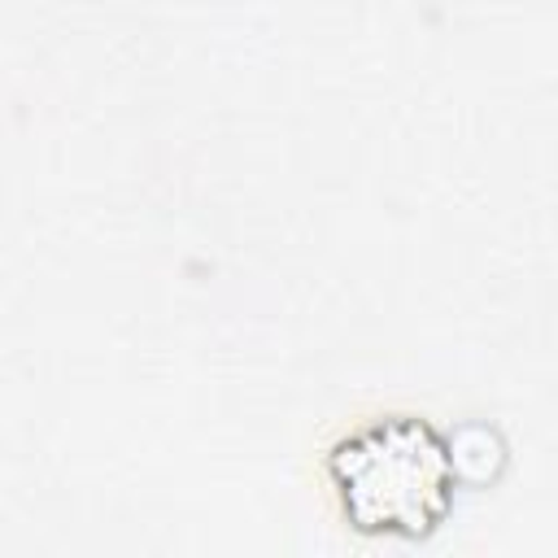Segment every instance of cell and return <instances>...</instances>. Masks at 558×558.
<instances>
[{"label": "cell", "instance_id": "1", "mask_svg": "<svg viewBox=\"0 0 558 558\" xmlns=\"http://www.w3.org/2000/svg\"><path fill=\"white\" fill-rule=\"evenodd\" d=\"M340 510L357 532L375 536H423L449 514L453 458L449 440L414 414H388L349 432L331 458Z\"/></svg>", "mask_w": 558, "mask_h": 558}, {"label": "cell", "instance_id": "2", "mask_svg": "<svg viewBox=\"0 0 558 558\" xmlns=\"http://www.w3.org/2000/svg\"><path fill=\"white\" fill-rule=\"evenodd\" d=\"M449 458L462 480H493L506 458V445L488 423H462L449 436Z\"/></svg>", "mask_w": 558, "mask_h": 558}]
</instances>
